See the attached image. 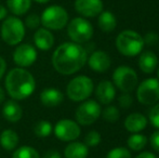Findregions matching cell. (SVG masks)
I'll list each match as a JSON object with an SVG mask.
<instances>
[{"label": "cell", "instance_id": "obj_28", "mask_svg": "<svg viewBox=\"0 0 159 158\" xmlns=\"http://www.w3.org/2000/svg\"><path fill=\"white\" fill-rule=\"evenodd\" d=\"M102 117H103V119L108 122H115L119 119L120 113L116 106L109 105L102 112Z\"/></svg>", "mask_w": 159, "mask_h": 158}, {"label": "cell", "instance_id": "obj_29", "mask_svg": "<svg viewBox=\"0 0 159 158\" xmlns=\"http://www.w3.org/2000/svg\"><path fill=\"white\" fill-rule=\"evenodd\" d=\"M106 158H132V156L128 148L119 146L109 151L106 155Z\"/></svg>", "mask_w": 159, "mask_h": 158}, {"label": "cell", "instance_id": "obj_23", "mask_svg": "<svg viewBox=\"0 0 159 158\" xmlns=\"http://www.w3.org/2000/svg\"><path fill=\"white\" fill-rule=\"evenodd\" d=\"M88 154V146L81 142H71L64 150L65 158H87Z\"/></svg>", "mask_w": 159, "mask_h": 158}, {"label": "cell", "instance_id": "obj_15", "mask_svg": "<svg viewBox=\"0 0 159 158\" xmlns=\"http://www.w3.org/2000/svg\"><path fill=\"white\" fill-rule=\"evenodd\" d=\"M95 97L101 104L108 105L116 97V88L109 80H102L95 89Z\"/></svg>", "mask_w": 159, "mask_h": 158}, {"label": "cell", "instance_id": "obj_27", "mask_svg": "<svg viewBox=\"0 0 159 158\" xmlns=\"http://www.w3.org/2000/svg\"><path fill=\"white\" fill-rule=\"evenodd\" d=\"M12 158H40V155L36 148L25 145L15 150Z\"/></svg>", "mask_w": 159, "mask_h": 158}, {"label": "cell", "instance_id": "obj_2", "mask_svg": "<svg viewBox=\"0 0 159 158\" xmlns=\"http://www.w3.org/2000/svg\"><path fill=\"white\" fill-rule=\"evenodd\" d=\"M4 86L8 94L13 100L23 101L34 93L36 89V81L27 70L16 67L7 74Z\"/></svg>", "mask_w": 159, "mask_h": 158}, {"label": "cell", "instance_id": "obj_30", "mask_svg": "<svg viewBox=\"0 0 159 158\" xmlns=\"http://www.w3.org/2000/svg\"><path fill=\"white\" fill-rule=\"evenodd\" d=\"M101 141H102V138H101V134L96 130L90 131L84 137V144L87 146H90V147L98 146L101 143Z\"/></svg>", "mask_w": 159, "mask_h": 158}, {"label": "cell", "instance_id": "obj_4", "mask_svg": "<svg viewBox=\"0 0 159 158\" xmlns=\"http://www.w3.org/2000/svg\"><path fill=\"white\" fill-rule=\"evenodd\" d=\"M1 38L9 46H17L25 37L24 22L17 16H7L0 29Z\"/></svg>", "mask_w": 159, "mask_h": 158}, {"label": "cell", "instance_id": "obj_16", "mask_svg": "<svg viewBox=\"0 0 159 158\" xmlns=\"http://www.w3.org/2000/svg\"><path fill=\"white\" fill-rule=\"evenodd\" d=\"M40 102L48 108L57 107L64 101V95L57 88H46L40 92Z\"/></svg>", "mask_w": 159, "mask_h": 158}, {"label": "cell", "instance_id": "obj_42", "mask_svg": "<svg viewBox=\"0 0 159 158\" xmlns=\"http://www.w3.org/2000/svg\"><path fill=\"white\" fill-rule=\"evenodd\" d=\"M157 79L159 80V67H158V70H157Z\"/></svg>", "mask_w": 159, "mask_h": 158}, {"label": "cell", "instance_id": "obj_11", "mask_svg": "<svg viewBox=\"0 0 159 158\" xmlns=\"http://www.w3.org/2000/svg\"><path fill=\"white\" fill-rule=\"evenodd\" d=\"M54 134L59 140L64 142H71L80 137L81 129L77 121L71 119H61L54 126Z\"/></svg>", "mask_w": 159, "mask_h": 158}, {"label": "cell", "instance_id": "obj_12", "mask_svg": "<svg viewBox=\"0 0 159 158\" xmlns=\"http://www.w3.org/2000/svg\"><path fill=\"white\" fill-rule=\"evenodd\" d=\"M38 53L36 48L30 43H22L16 47L13 52V62L19 67L26 68L37 61Z\"/></svg>", "mask_w": 159, "mask_h": 158}, {"label": "cell", "instance_id": "obj_10", "mask_svg": "<svg viewBox=\"0 0 159 158\" xmlns=\"http://www.w3.org/2000/svg\"><path fill=\"white\" fill-rule=\"evenodd\" d=\"M101 105L94 100L84 101L77 107L75 113L76 120L81 126H90L94 124L101 116Z\"/></svg>", "mask_w": 159, "mask_h": 158}, {"label": "cell", "instance_id": "obj_19", "mask_svg": "<svg viewBox=\"0 0 159 158\" xmlns=\"http://www.w3.org/2000/svg\"><path fill=\"white\" fill-rule=\"evenodd\" d=\"M2 115L4 119L10 122H17L23 117V110L15 100H9L2 107Z\"/></svg>", "mask_w": 159, "mask_h": 158}, {"label": "cell", "instance_id": "obj_6", "mask_svg": "<svg viewBox=\"0 0 159 158\" xmlns=\"http://www.w3.org/2000/svg\"><path fill=\"white\" fill-rule=\"evenodd\" d=\"M94 84L92 79L84 75L73 78L66 87L67 97L73 102H84L92 94Z\"/></svg>", "mask_w": 159, "mask_h": 158}, {"label": "cell", "instance_id": "obj_32", "mask_svg": "<svg viewBox=\"0 0 159 158\" xmlns=\"http://www.w3.org/2000/svg\"><path fill=\"white\" fill-rule=\"evenodd\" d=\"M149 121L155 128L159 129V103L155 104L149 112Z\"/></svg>", "mask_w": 159, "mask_h": 158}, {"label": "cell", "instance_id": "obj_13", "mask_svg": "<svg viewBox=\"0 0 159 158\" xmlns=\"http://www.w3.org/2000/svg\"><path fill=\"white\" fill-rule=\"evenodd\" d=\"M75 10L84 19L98 16L104 9L102 0H75Z\"/></svg>", "mask_w": 159, "mask_h": 158}, {"label": "cell", "instance_id": "obj_14", "mask_svg": "<svg viewBox=\"0 0 159 158\" xmlns=\"http://www.w3.org/2000/svg\"><path fill=\"white\" fill-rule=\"evenodd\" d=\"M87 61H88L89 67L96 73L106 72V70H109L111 65V60L109 55L105 51L102 50L94 51Z\"/></svg>", "mask_w": 159, "mask_h": 158}, {"label": "cell", "instance_id": "obj_35", "mask_svg": "<svg viewBox=\"0 0 159 158\" xmlns=\"http://www.w3.org/2000/svg\"><path fill=\"white\" fill-rule=\"evenodd\" d=\"M149 143L154 151L159 153V130L155 131L149 138Z\"/></svg>", "mask_w": 159, "mask_h": 158}, {"label": "cell", "instance_id": "obj_24", "mask_svg": "<svg viewBox=\"0 0 159 158\" xmlns=\"http://www.w3.org/2000/svg\"><path fill=\"white\" fill-rule=\"evenodd\" d=\"M32 6V0H7V9L15 16L24 15Z\"/></svg>", "mask_w": 159, "mask_h": 158}, {"label": "cell", "instance_id": "obj_18", "mask_svg": "<svg viewBox=\"0 0 159 158\" xmlns=\"http://www.w3.org/2000/svg\"><path fill=\"white\" fill-rule=\"evenodd\" d=\"M147 126V118L141 113H132L125 119V128L131 133H139Z\"/></svg>", "mask_w": 159, "mask_h": 158}, {"label": "cell", "instance_id": "obj_38", "mask_svg": "<svg viewBox=\"0 0 159 158\" xmlns=\"http://www.w3.org/2000/svg\"><path fill=\"white\" fill-rule=\"evenodd\" d=\"M7 15H8V9L2 4H0V21L6 19Z\"/></svg>", "mask_w": 159, "mask_h": 158}, {"label": "cell", "instance_id": "obj_25", "mask_svg": "<svg viewBox=\"0 0 159 158\" xmlns=\"http://www.w3.org/2000/svg\"><path fill=\"white\" fill-rule=\"evenodd\" d=\"M147 142H148L147 138L143 134H140V133H133L127 140L128 147L132 151H135V152L142 151L147 145Z\"/></svg>", "mask_w": 159, "mask_h": 158}, {"label": "cell", "instance_id": "obj_5", "mask_svg": "<svg viewBox=\"0 0 159 158\" xmlns=\"http://www.w3.org/2000/svg\"><path fill=\"white\" fill-rule=\"evenodd\" d=\"M68 12L62 6L53 4L42 11L40 15V22L44 28L49 30L63 29L68 24Z\"/></svg>", "mask_w": 159, "mask_h": 158}, {"label": "cell", "instance_id": "obj_7", "mask_svg": "<svg viewBox=\"0 0 159 158\" xmlns=\"http://www.w3.org/2000/svg\"><path fill=\"white\" fill-rule=\"evenodd\" d=\"M93 26L87 19L78 16L67 24V35L73 42L86 43L93 37Z\"/></svg>", "mask_w": 159, "mask_h": 158}, {"label": "cell", "instance_id": "obj_20", "mask_svg": "<svg viewBox=\"0 0 159 158\" xmlns=\"http://www.w3.org/2000/svg\"><path fill=\"white\" fill-rule=\"evenodd\" d=\"M139 67L144 74H152L158 65V57L152 51H144L140 53Z\"/></svg>", "mask_w": 159, "mask_h": 158}, {"label": "cell", "instance_id": "obj_33", "mask_svg": "<svg viewBox=\"0 0 159 158\" xmlns=\"http://www.w3.org/2000/svg\"><path fill=\"white\" fill-rule=\"evenodd\" d=\"M118 102H119L120 107L129 108L132 105V103H133V99H132L131 94H129V92H125L124 94H121L119 97Z\"/></svg>", "mask_w": 159, "mask_h": 158}, {"label": "cell", "instance_id": "obj_41", "mask_svg": "<svg viewBox=\"0 0 159 158\" xmlns=\"http://www.w3.org/2000/svg\"><path fill=\"white\" fill-rule=\"evenodd\" d=\"M34 1L38 2V3H40V4H44V3H48L50 0H34Z\"/></svg>", "mask_w": 159, "mask_h": 158}, {"label": "cell", "instance_id": "obj_21", "mask_svg": "<svg viewBox=\"0 0 159 158\" xmlns=\"http://www.w3.org/2000/svg\"><path fill=\"white\" fill-rule=\"evenodd\" d=\"M20 138L17 133L12 129H6L0 134V145L7 152L14 151L17 147Z\"/></svg>", "mask_w": 159, "mask_h": 158}, {"label": "cell", "instance_id": "obj_8", "mask_svg": "<svg viewBox=\"0 0 159 158\" xmlns=\"http://www.w3.org/2000/svg\"><path fill=\"white\" fill-rule=\"evenodd\" d=\"M114 86L122 92H131L138 86L139 78L136 72L129 66H119L113 73Z\"/></svg>", "mask_w": 159, "mask_h": 158}, {"label": "cell", "instance_id": "obj_9", "mask_svg": "<svg viewBox=\"0 0 159 158\" xmlns=\"http://www.w3.org/2000/svg\"><path fill=\"white\" fill-rule=\"evenodd\" d=\"M138 101L143 105H154L159 101V80L147 78L143 80L136 91Z\"/></svg>", "mask_w": 159, "mask_h": 158}, {"label": "cell", "instance_id": "obj_40", "mask_svg": "<svg viewBox=\"0 0 159 158\" xmlns=\"http://www.w3.org/2000/svg\"><path fill=\"white\" fill-rule=\"evenodd\" d=\"M4 99H6V92H4L3 89L0 87V104L4 101Z\"/></svg>", "mask_w": 159, "mask_h": 158}, {"label": "cell", "instance_id": "obj_17", "mask_svg": "<svg viewBox=\"0 0 159 158\" xmlns=\"http://www.w3.org/2000/svg\"><path fill=\"white\" fill-rule=\"evenodd\" d=\"M34 43L39 50L48 51L54 44V36L47 28H37L36 33L34 34Z\"/></svg>", "mask_w": 159, "mask_h": 158}, {"label": "cell", "instance_id": "obj_26", "mask_svg": "<svg viewBox=\"0 0 159 158\" xmlns=\"http://www.w3.org/2000/svg\"><path fill=\"white\" fill-rule=\"evenodd\" d=\"M53 130L52 124L48 120H39L34 126V133L38 138H48Z\"/></svg>", "mask_w": 159, "mask_h": 158}, {"label": "cell", "instance_id": "obj_22", "mask_svg": "<svg viewBox=\"0 0 159 158\" xmlns=\"http://www.w3.org/2000/svg\"><path fill=\"white\" fill-rule=\"evenodd\" d=\"M98 25L102 32L111 33L117 26V19H116L115 14L111 11H102L98 14Z\"/></svg>", "mask_w": 159, "mask_h": 158}, {"label": "cell", "instance_id": "obj_34", "mask_svg": "<svg viewBox=\"0 0 159 158\" xmlns=\"http://www.w3.org/2000/svg\"><path fill=\"white\" fill-rule=\"evenodd\" d=\"M143 40H144V43L147 44V46H155L159 41V36L156 33L149 32L143 37Z\"/></svg>", "mask_w": 159, "mask_h": 158}, {"label": "cell", "instance_id": "obj_39", "mask_svg": "<svg viewBox=\"0 0 159 158\" xmlns=\"http://www.w3.org/2000/svg\"><path fill=\"white\" fill-rule=\"evenodd\" d=\"M135 158H156V156L151 152H142V153H140Z\"/></svg>", "mask_w": 159, "mask_h": 158}, {"label": "cell", "instance_id": "obj_37", "mask_svg": "<svg viewBox=\"0 0 159 158\" xmlns=\"http://www.w3.org/2000/svg\"><path fill=\"white\" fill-rule=\"evenodd\" d=\"M6 70H7V62L4 61L3 57L0 56V79L3 77Z\"/></svg>", "mask_w": 159, "mask_h": 158}, {"label": "cell", "instance_id": "obj_3", "mask_svg": "<svg viewBox=\"0 0 159 158\" xmlns=\"http://www.w3.org/2000/svg\"><path fill=\"white\" fill-rule=\"evenodd\" d=\"M115 44L117 50L124 56L133 57L135 55H139L143 51L144 40L138 32L126 29L118 34L115 40Z\"/></svg>", "mask_w": 159, "mask_h": 158}, {"label": "cell", "instance_id": "obj_36", "mask_svg": "<svg viewBox=\"0 0 159 158\" xmlns=\"http://www.w3.org/2000/svg\"><path fill=\"white\" fill-rule=\"evenodd\" d=\"M42 158H62L61 154L57 150H48L43 154Z\"/></svg>", "mask_w": 159, "mask_h": 158}, {"label": "cell", "instance_id": "obj_31", "mask_svg": "<svg viewBox=\"0 0 159 158\" xmlns=\"http://www.w3.org/2000/svg\"><path fill=\"white\" fill-rule=\"evenodd\" d=\"M25 27H28L30 29H36L39 28V26L41 25L40 22V16L38 14H30L26 16L25 22H24Z\"/></svg>", "mask_w": 159, "mask_h": 158}, {"label": "cell", "instance_id": "obj_1", "mask_svg": "<svg viewBox=\"0 0 159 158\" xmlns=\"http://www.w3.org/2000/svg\"><path fill=\"white\" fill-rule=\"evenodd\" d=\"M87 50L76 42H64L55 49L52 65L59 74L68 76L79 72L87 63Z\"/></svg>", "mask_w": 159, "mask_h": 158}]
</instances>
